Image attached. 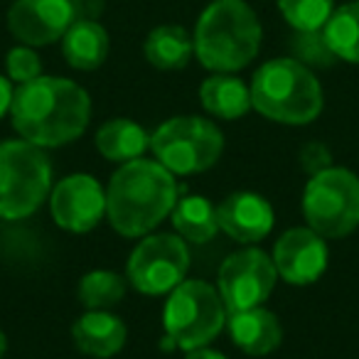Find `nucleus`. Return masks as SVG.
<instances>
[{
    "label": "nucleus",
    "instance_id": "f257e3e1",
    "mask_svg": "<svg viewBox=\"0 0 359 359\" xmlns=\"http://www.w3.org/2000/svg\"><path fill=\"white\" fill-rule=\"evenodd\" d=\"M11 118L22 140L40 148H60L86 130L91 99L76 81L42 74L15 89Z\"/></svg>",
    "mask_w": 359,
    "mask_h": 359
},
{
    "label": "nucleus",
    "instance_id": "f03ea898",
    "mask_svg": "<svg viewBox=\"0 0 359 359\" xmlns=\"http://www.w3.org/2000/svg\"><path fill=\"white\" fill-rule=\"evenodd\" d=\"M177 202L175 175L158 160L123 163L106 187V217L121 236H145L172 212Z\"/></svg>",
    "mask_w": 359,
    "mask_h": 359
},
{
    "label": "nucleus",
    "instance_id": "7ed1b4c3",
    "mask_svg": "<svg viewBox=\"0 0 359 359\" xmlns=\"http://www.w3.org/2000/svg\"><path fill=\"white\" fill-rule=\"evenodd\" d=\"M261 22L246 0H212L195 25V57L210 72H234L249 67L261 50Z\"/></svg>",
    "mask_w": 359,
    "mask_h": 359
},
{
    "label": "nucleus",
    "instance_id": "20e7f679",
    "mask_svg": "<svg viewBox=\"0 0 359 359\" xmlns=\"http://www.w3.org/2000/svg\"><path fill=\"white\" fill-rule=\"evenodd\" d=\"M249 89L251 106L269 121L285 126L310 123L325 104L315 72L293 57H278L261 65Z\"/></svg>",
    "mask_w": 359,
    "mask_h": 359
},
{
    "label": "nucleus",
    "instance_id": "39448f33",
    "mask_svg": "<svg viewBox=\"0 0 359 359\" xmlns=\"http://www.w3.org/2000/svg\"><path fill=\"white\" fill-rule=\"evenodd\" d=\"M52 192V165L45 148L30 140L0 143V219H25Z\"/></svg>",
    "mask_w": 359,
    "mask_h": 359
},
{
    "label": "nucleus",
    "instance_id": "423d86ee",
    "mask_svg": "<svg viewBox=\"0 0 359 359\" xmlns=\"http://www.w3.org/2000/svg\"><path fill=\"white\" fill-rule=\"evenodd\" d=\"M226 323V305L219 290L205 280H182L170 293L163 310L168 339L177 349L207 347Z\"/></svg>",
    "mask_w": 359,
    "mask_h": 359
},
{
    "label": "nucleus",
    "instance_id": "0eeeda50",
    "mask_svg": "<svg viewBox=\"0 0 359 359\" xmlns=\"http://www.w3.org/2000/svg\"><path fill=\"white\" fill-rule=\"evenodd\" d=\"M303 215L325 239H342L359 226V177L347 168H325L310 175L303 192Z\"/></svg>",
    "mask_w": 359,
    "mask_h": 359
},
{
    "label": "nucleus",
    "instance_id": "6e6552de",
    "mask_svg": "<svg viewBox=\"0 0 359 359\" xmlns=\"http://www.w3.org/2000/svg\"><path fill=\"white\" fill-rule=\"evenodd\" d=\"M150 150L172 175H197L222 158L224 135L200 116H175L155 128Z\"/></svg>",
    "mask_w": 359,
    "mask_h": 359
},
{
    "label": "nucleus",
    "instance_id": "1a4fd4ad",
    "mask_svg": "<svg viewBox=\"0 0 359 359\" xmlns=\"http://www.w3.org/2000/svg\"><path fill=\"white\" fill-rule=\"evenodd\" d=\"M190 269V251L177 234H150L130 251L126 280L138 293H172Z\"/></svg>",
    "mask_w": 359,
    "mask_h": 359
},
{
    "label": "nucleus",
    "instance_id": "9d476101",
    "mask_svg": "<svg viewBox=\"0 0 359 359\" xmlns=\"http://www.w3.org/2000/svg\"><path fill=\"white\" fill-rule=\"evenodd\" d=\"M278 271L273 259L261 249H239L222 264L219 269V295L226 305V313L259 308L273 293Z\"/></svg>",
    "mask_w": 359,
    "mask_h": 359
},
{
    "label": "nucleus",
    "instance_id": "9b49d317",
    "mask_svg": "<svg viewBox=\"0 0 359 359\" xmlns=\"http://www.w3.org/2000/svg\"><path fill=\"white\" fill-rule=\"evenodd\" d=\"M50 210L60 229L86 234L99 224L101 217H106V190L91 175H69L52 187Z\"/></svg>",
    "mask_w": 359,
    "mask_h": 359
},
{
    "label": "nucleus",
    "instance_id": "f8f14e48",
    "mask_svg": "<svg viewBox=\"0 0 359 359\" xmlns=\"http://www.w3.org/2000/svg\"><path fill=\"white\" fill-rule=\"evenodd\" d=\"M74 20L72 0H13L8 11V30L27 47H45L62 40Z\"/></svg>",
    "mask_w": 359,
    "mask_h": 359
},
{
    "label": "nucleus",
    "instance_id": "ddd939ff",
    "mask_svg": "<svg viewBox=\"0 0 359 359\" xmlns=\"http://www.w3.org/2000/svg\"><path fill=\"white\" fill-rule=\"evenodd\" d=\"M271 259L285 283L308 285L325 273L330 251L325 236H320L318 231L310 226H293L278 236Z\"/></svg>",
    "mask_w": 359,
    "mask_h": 359
},
{
    "label": "nucleus",
    "instance_id": "4468645a",
    "mask_svg": "<svg viewBox=\"0 0 359 359\" xmlns=\"http://www.w3.org/2000/svg\"><path fill=\"white\" fill-rule=\"evenodd\" d=\"M219 229L239 244H256L273 229V207L256 192H234L217 207Z\"/></svg>",
    "mask_w": 359,
    "mask_h": 359
},
{
    "label": "nucleus",
    "instance_id": "2eb2a0df",
    "mask_svg": "<svg viewBox=\"0 0 359 359\" xmlns=\"http://www.w3.org/2000/svg\"><path fill=\"white\" fill-rule=\"evenodd\" d=\"M128 330L118 315L109 310H86L72 327V339L76 349L86 357L111 359L126 344Z\"/></svg>",
    "mask_w": 359,
    "mask_h": 359
},
{
    "label": "nucleus",
    "instance_id": "dca6fc26",
    "mask_svg": "<svg viewBox=\"0 0 359 359\" xmlns=\"http://www.w3.org/2000/svg\"><path fill=\"white\" fill-rule=\"evenodd\" d=\"M229 334L241 352L251 357H264L278 349L283 339V327L271 310L259 305V308L229 313Z\"/></svg>",
    "mask_w": 359,
    "mask_h": 359
},
{
    "label": "nucleus",
    "instance_id": "f3484780",
    "mask_svg": "<svg viewBox=\"0 0 359 359\" xmlns=\"http://www.w3.org/2000/svg\"><path fill=\"white\" fill-rule=\"evenodd\" d=\"M109 32L99 20H74L62 37V55L67 65L79 72H94L109 57Z\"/></svg>",
    "mask_w": 359,
    "mask_h": 359
},
{
    "label": "nucleus",
    "instance_id": "a211bd4d",
    "mask_svg": "<svg viewBox=\"0 0 359 359\" xmlns=\"http://www.w3.org/2000/svg\"><path fill=\"white\" fill-rule=\"evenodd\" d=\"M200 101L205 106L207 114L217 116V118L234 121L249 114L251 106V89L234 74H217L207 76L200 86Z\"/></svg>",
    "mask_w": 359,
    "mask_h": 359
},
{
    "label": "nucleus",
    "instance_id": "6ab92c4d",
    "mask_svg": "<svg viewBox=\"0 0 359 359\" xmlns=\"http://www.w3.org/2000/svg\"><path fill=\"white\" fill-rule=\"evenodd\" d=\"M145 60L160 72H177L185 69L195 57V42L192 35L180 25H160L150 30L145 37Z\"/></svg>",
    "mask_w": 359,
    "mask_h": 359
},
{
    "label": "nucleus",
    "instance_id": "aec40b11",
    "mask_svg": "<svg viewBox=\"0 0 359 359\" xmlns=\"http://www.w3.org/2000/svg\"><path fill=\"white\" fill-rule=\"evenodd\" d=\"M148 148H150V135L135 121L114 118V121H106L96 130V150L106 160H114V163L123 165L135 158H143V153Z\"/></svg>",
    "mask_w": 359,
    "mask_h": 359
},
{
    "label": "nucleus",
    "instance_id": "412c9836",
    "mask_svg": "<svg viewBox=\"0 0 359 359\" xmlns=\"http://www.w3.org/2000/svg\"><path fill=\"white\" fill-rule=\"evenodd\" d=\"M170 219L185 241L192 244H207L219 231V219H217V207L207 197H182L175 202Z\"/></svg>",
    "mask_w": 359,
    "mask_h": 359
},
{
    "label": "nucleus",
    "instance_id": "4be33fe9",
    "mask_svg": "<svg viewBox=\"0 0 359 359\" xmlns=\"http://www.w3.org/2000/svg\"><path fill=\"white\" fill-rule=\"evenodd\" d=\"M323 35L337 60L359 65V0L334 8Z\"/></svg>",
    "mask_w": 359,
    "mask_h": 359
},
{
    "label": "nucleus",
    "instance_id": "5701e85b",
    "mask_svg": "<svg viewBox=\"0 0 359 359\" xmlns=\"http://www.w3.org/2000/svg\"><path fill=\"white\" fill-rule=\"evenodd\" d=\"M126 283L128 280L121 278L114 271H89L84 278L79 280V303L86 310H111L114 305H118L126 295Z\"/></svg>",
    "mask_w": 359,
    "mask_h": 359
},
{
    "label": "nucleus",
    "instance_id": "b1692460",
    "mask_svg": "<svg viewBox=\"0 0 359 359\" xmlns=\"http://www.w3.org/2000/svg\"><path fill=\"white\" fill-rule=\"evenodd\" d=\"M280 15L295 32L323 30L334 13V0H276Z\"/></svg>",
    "mask_w": 359,
    "mask_h": 359
},
{
    "label": "nucleus",
    "instance_id": "393cba45",
    "mask_svg": "<svg viewBox=\"0 0 359 359\" xmlns=\"http://www.w3.org/2000/svg\"><path fill=\"white\" fill-rule=\"evenodd\" d=\"M290 50H293V60H298L305 67H330L337 57L332 55L330 45L325 42L323 30L315 32H293L290 40Z\"/></svg>",
    "mask_w": 359,
    "mask_h": 359
},
{
    "label": "nucleus",
    "instance_id": "a878e982",
    "mask_svg": "<svg viewBox=\"0 0 359 359\" xmlns=\"http://www.w3.org/2000/svg\"><path fill=\"white\" fill-rule=\"evenodd\" d=\"M6 69H8V79L20 86V84H27V81L37 79V76H42V60L32 47L20 45L8 52Z\"/></svg>",
    "mask_w": 359,
    "mask_h": 359
},
{
    "label": "nucleus",
    "instance_id": "bb28decb",
    "mask_svg": "<svg viewBox=\"0 0 359 359\" xmlns=\"http://www.w3.org/2000/svg\"><path fill=\"white\" fill-rule=\"evenodd\" d=\"M298 160H300V165H303L305 172H310V175L320 172V170L332 165V155H330L327 145H323V143H308L303 150H300Z\"/></svg>",
    "mask_w": 359,
    "mask_h": 359
},
{
    "label": "nucleus",
    "instance_id": "cd10ccee",
    "mask_svg": "<svg viewBox=\"0 0 359 359\" xmlns=\"http://www.w3.org/2000/svg\"><path fill=\"white\" fill-rule=\"evenodd\" d=\"M76 20H96L104 13V0H72Z\"/></svg>",
    "mask_w": 359,
    "mask_h": 359
},
{
    "label": "nucleus",
    "instance_id": "c85d7f7f",
    "mask_svg": "<svg viewBox=\"0 0 359 359\" xmlns=\"http://www.w3.org/2000/svg\"><path fill=\"white\" fill-rule=\"evenodd\" d=\"M13 94H15V89H13V81L8 79V76L0 74V118H3L6 114H11Z\"/></svg>",
    "mask_w": 359,
    "mask_h": 359
},
{
    "label": "nucleus",
    "instance_id": "c756f323",
    "mask_svg": "<svg viewBox=\"0 0 359 359\" xmlns=\"http://www.w3.org/2000/svg\"><path fill=\"white\" fill-rule=\"evenodd\" d=\"M185 359H226V357L212 347H197V349H190Z\"/></svg>",
    "mask_w": 359,
    "mask_h": 359
},
{
    "label": "nucleus",
    "instance_id": "7c9ffc66",
    "mask_svg": "<svg viewBox=\"0 0 359 359\" xmlns=\"http://www.w3.org/2000/svg\"><path fill=\"white\" fill-rule=\"evenodd\" d=\"M6 349H8V337H6V332L0 330V357L6 354Z\"/></svg>",
    "mask_w": 359,
    "mask_h": 359
}]
</instances>
